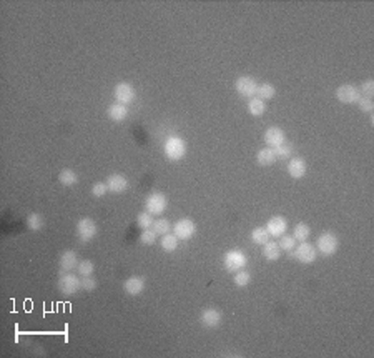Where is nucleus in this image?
Instances as JSON below:
<instances>
[{"instance_id": "1", "label": "nucleus", "mask_w": 374, "mask_h": 358, "mask_svg": "<svg viewBox=\"0 0 374 358\" xmlns=\"http://www.w3.org/2000/svg\"><path fill=\"white\" fill-rule=\"evenodd\" d=\"M163 150H165L166 158L171 160V162H178V160L183 158L186 153V142L181 137L171 135V137L165 140Z\"/></svg>"}, {"instance_id": "2", "label": "nucleus", "mask_w": 374, "mask_h": 358, "mask_svg": "<svg viewBox=\"0 0 374 358\" xmlns=\"http://www.w3.org/2000/svg\"><path fill=\"white\" fill-rule=\"evenodd\" d=\"M57 288L62 295L65 297H72L82 288V278L79 275H74L70 272H64L60 275L59 282H57Z\"/></svg>"}, {"instance_id": "3", "label": "nucleus", "mask_w": 374, "mask_h": 358, "mask_svg": "<svg viewBox=\"0 0 374 358\" xmlns=\"http://www.w3.org/2000/svg\"><path fill=\"white\" fill-rule=\"evenodd\" d=\"M339 248V240H337L336 233L332 232H323L318 237V242H316V250H318L321 255L324 257H331L334 255Z\"/></svg>"}, {"instance_id": "4", "label": "nucleus", "mask_w": 374, "mask_h": 358, "mask_svg": "<svg viewBox=\"0 0 374 358\" xmlns=\"http://www.w3.org/2000/svg\"><path fill=\"white\" fill-rule=\"evenodd\" d=\"M248 263V258H246V253L241 252V250H230L225 253V257H223V265L228 270V272L235 273L238 270H243L246 267Z\"/></svg>"}, {"instance_id": "5", "label": "nucleus", "mask_w": 374, "mask_h": 358, "mask_svg": "<svg viewBox=\"0 0 374 358\" xmlns=\"http://www.w3.org/2000/svg\"><path fill=\"white\" fill-rule=\"evenodd\" d=\"M98 233V227L95 224V220H92L90 217H85V219L79 220L77 224V237L82 243H87L93 240Z\"/></svg>"}, {"instance_id": "6", "label": "nucleus", "mask_w": 374, "mask_h": 358, "mask_svg": "<svg viewBox=\"0 0 374 358\" xmlns=\"http://www.w3.org/2000/svg\"><path fill=\"white\" fill-rule=\"evenodd\" d=\"M166 205H168V200L162 192H153L145 200V209L152 215H162L166 210Z\"/></svg>"}, {"instance_id": "7", "label": "nucleus", "mask_w": 374, "mask_h": 358, "mask_svg": "<svg viewBox=\"0 0 374 358\" xmlns=\"http://www.w3.org/2000/svg\"><path fill=\"white\" fill-rule=\"evenodd\" d=\"M294 258L301 263H306V265H309V263H313L316 258H318V250H316L314 245H311L309 242H301L299 245L294 247Z\"/></svg>"}, {"instance_id": "8", "label": "nucleus", "mask_w": 374, "mask_h": 358, "mask_svg": "<svg viewBox=\"0 0 374 358\" xmlns=\"http://www.w3.org/2000/svg\"><path fill=\"white\" fill-rule=\"evenodd\" d=\"M336 98L341 103H347V105H351V103H357V100L361 98V92H359V89H357L356 85L342 84V85H339L336 89Z\"/></svg>"}, {"instance_id": "9", "label": "nucleus", "mask_w": 374, "mask_h": 358, "mask_svg": "<svg viewBox=\"0 0 374 358\" xmlns=\"http://www.w3.org/2000/svg\"><path fill=\"white\" fill-rule=\"evenodd\" d=\"M235 89L241 97L253 98V97H256L258 82L254 80L253 77H240V79H236L235 82Z\"/></svg>"}, {"instance_id": "10", "label": "nucleus", "mask_w": 374, "mask_h": 358, "mask_svg": "<svg viewBox=\"0 0 374 358\" xmlns=\"http://www.w3.org/2000/svg\"><path fill=\"white\" fill-rule=\"evenodd\" d=\"M113 95H115V100L118 103L128 105V103H132L135 100V97H137V90H135V87L132 84H128V82H120V84H117Z\"/></svg>"}, {"instance_id": "11", "label": "nucleus", "mask_w": 374, "mask_h": 358, "mask_svg": "<svg viewBox=\"0 0 374 358\" xmlns=\"http://www.w3.org/2000/svg\"><path fill=\"white\" fill-rule=\"evenodd\" d=\"M173 232L178 240H190L196 233V225L190 219H180L173 227Z\"/></svg>"}, {"instance_id": "12", "label": "nucleus", "mask_w": 374, "mask_h": 358, "mask_svg": "<svg viewBox=\"0 0 374 358\" xmlns=\"http://www.w3.org/2000/svg\"><path fill=\"white\" fill-rule=\"evenodd\" d=\"M266 230H268V233L271 237H276L278 238V237H281V235H284V233H286V230H288V222L281 215L271 217V219L268 220V224H266Z\"/></svg>"}, {"instance_id": "13", "label": "nucleus", "mask_w": 374, "mask_h": 358, "mask_svg": "<svg viewBox=\"0 0 374 358\" xmlns=\"http://www.w3.org/2000/svg\"><path fill=\"white\" fill-rule=\"evenodd\" d=\"M264 142H266V147L276 148L281 143L286 142V133L279 127H269L268 130L264 132Z\"/></svg>"}, {"instance_id": "14", "label": "nucleus", "mask_w": 374, "mask_h": 358, "mask_svg": "<svg viewBox=\"0 0 374 358\" xmlns=\"http://www.w3.org/2000/svg\"><path fill=\"white\" fill-rule=\"evenodd\" d=\"M200 321L205 328H216L221 321V313L216 308H206L200 315Z\"/></svg>"}, {"instance_id": "15", "label": "nucleus", "mask_w": 374, "mask_h": 358, "mask_svg": "<svg viewBox=\"0 0 374 358\" xmlns=\"http://www.w3.org/2000/svg\"><path fill=\"white\" fill-rule=\"evenodd\" d=\"M123 290H125V293L132 295V297H137V295H140L145 290V280L142 277H137V275L128 277L123 283Z\"/></svg>"}, {"instance_id": "16", "label": "nucleus", "mask_w": 374, "mask_h": 358, "mask_svg": "<svg viewBox=\"0 0 374 358\" xmlns=\"http://www.w3.org/2000/svg\"><path fill=\"white\" fill-rule=\"evenodd\" d=\"M306 170H308V165H306V160L301 157H294L289 160L288 163V173L293 178H303L306 175Z\"/></svg>"}, {"instance_id": "17", "label": "nucleus", "mask_w": 374, "mask_h": 358, "mask_svg": "<svg viewBox=\"0 0 374 358\" xmlns=\"http://www.w3.org/2000/svg\"><path fill=\"white\" fill-rule=\"evenodd\" d=\"M107 187L108 192H112V194H122L128 189V180L120 173H113L107 178Z\"/></svg>"}, {"instance_id": "18", "label": "nucleus", "mask_w": 374, "mask_h": 358, "mask_svg": "<svg viewBox=\"0 0 374 358\" xmlns=\"http://www.w3.org/2000/svg\"><path fill=\"white\" fill-rule=\"evenodd\" d=\"M59 263H60V268H62V272H72L74 268H77L79 267V255L74 252V250H65L64 253L60 255V260H59Z\"/></svg>"}, {"instance_id": "19", "label": "nucleus", "mask_w": 374, "mask_h": 358, "mask_svg": "<svg viewBox=\"0 0 374 358\" xmlns=\"http://www.w3.org/2000/svg\"><path fill=\"white\" fill-rule=\"evenodd\" d=\"M107 113H108V117H110L113 122H123L125 118L128 117V108H127V105H123V103L115 102V103H112V105L108 107Z\"/></svg>"}, {"instance_id": "20", "label": "nucleus", "mask_w": 374, "mask_h": 358, "mask_svg": "<svg viewBox=\"0 0 374 358\" xmlns=\"http://www.w3.org/2000/svg\"><path fill=\"white\" fill-rule=\"evenodd\" d=\"M276 153H274V148L271 147H264L256 153V162L261 165V167H268V165H273L276 162Z\"/></svg>"}, {"instance_id": "21", "label": "nucleus", "mask_w": 374, "mask_h": 358, "mask_svg": "<svg viewBox=\"0 0 374 358\" xmlns=\"http://www.w3.org/2000/svg\"><path fill=\"white\" fill-rule=\"evenodd\" d=\"M263 257L269 262H276L278 258L281 257V248H279L276 242L269 240L268 243H264L263 245Z\"/></svg>"}, {"instance_id": "22", "label": "nucleus", "mask_w": 374, "mask_h": 358, "mask_svg": "<svg viewBox=\"0 0 374 358\" xmlns=\"http://www.w3.org/2000/svg\"><path fill=\"white\" fill-rule=\"evenodd\" d=\"M248 112L251 113L253 117H261L263 113L266 112V103H264V100H261V98H258V97L249 98Z\"/></svg>"}, {"instance_id": "23", "label": "nucleus", "mask_w": 374, "mask_h": 358, "mask_svg": "<svg viewBox=\"0 0 374 358\" xmlns=\"http://www.w3.org/2000/svg\"><path fill=\"white\" fill-rule=\"evenodd\" d=\"M269 233H268V230H266V227H258V228H254V230L251 232V240H253V243H256V245H264V243H268L269 242Z\"/></svg>"}, {"instance_id": "24", "label": "nucleus", "mask_w": 374, "mask_h": 358, "mask_svg": "<svg viewBox=\"0 0 374 358\" xmlns=\"http://www.w3.org/2000/svg\"><path fill=\"white\" fill-rule=\"evenodd\" d=\"M59 180H60V184H62V185H65V187H74V185L77 184V182H79V175H77L72 168H65V170H62V172H60Z\"/></svg>"}, {"instance_id": "25", "label": "nucleus", "mask_w": 374, "mask_h": 358, "mask_svg": "<svg viewBox=\"0 0 374 358\" xmlns=\"http://www.w3.org/2000/svg\"><path fill=\"white\" fill-rule=\"evenodd\" d=\"M274 95H276V89H274L273 84L258 85V90H256V97L258 98H261V100H271Z\"/></svg>"}, {"instance_id": "26", "label": "nucleus", "mask_w": 374, "mask_h": 358, "mask_svg": "<svg viewBox=\"0 0 374 358\" xmlns=\"http://www.w3.org/2000/svg\"><path fill=\"white\" fill-rule=\"evenodd\" d=\"M160 245H162L165 252H175L178 248V238H176L175 233H166V235L162 237Z\"/></svg>"}, {"instance_id": "27", "label": "nucleus", "mask_w": 374, "mask_h": 358, "mask_svg": "<svg viewBox=\"0 0 374 358\" xmlns=\"http://www.w3.org/2000/svg\"><path fill=\"white\" fill-rule=\"evenodd\" d=\"M293 233H294L293 237H294L296 242H306L309 238V235H311V228H309V225H306V224L301 222V224H298L294 227Z\"/></svg>"}, {"instance_id": "28", "label": "nucleus", "mask_w": 374, "mask_h": 358, "mask_svg": "<svg viewBox=\"0 0 374 358\" xmlns=\"http://www.w3.org/2000/svg\"><path fill=\"white\" fill-rule=\"evenodd\" d=\"M233 282H235L236 287H248L249 282H251V273L246 272L245 268L243 270H238V272H235V277H233Z\"/></svg>"}, {"instance_id": "29", "label": "nucleus", "mask_w": 374, "mask_h": 358, "mask_svg": "<svg viewBox=\"0 0 374 358\" xmlns=\"http://www.w3.org/2000/svg\"><path fill=\"white\" fill-rule=\"evenodd\" d=\"M152 230L157 233V235H166V233H170V230H171V224L166 219H158V220H155L153 222V225H152Z\"/></svg>"}, {"instance_id": "30", "label": "nucleus", "mask_w": 374, "mask_h": 358, "mask_svg": "<svg viewBox=\"0 0 374 358\" xmlns=\"http://www.w3.org/2000/svg\"><path fill=\"white\" fill-rule=\"evenodd\" d=\"M44 225H45L44 217H42L40 214H30L27 217V227L30 228V230L39 232V230H42V228H44Z\"/></svg>"}, {"instance_id": "31", "label": "nucleus", "mask_w": 374, "mask_h": 358, "mask_svg": "<svg viewBox=\"0 0 374 358\" xmlns=\"http://www.w3.org/2000/svg\"><path fill=\"white\" fill-rule=\"evenodd\" d=\"M153 215L148 214V212H142V214H138L137 217V225L142 228V230H148V228H152L153 225Z\"/></svg>"}, {"instance_id": "32", "label": "nucleus", "mask_w": 374, "mask_h": 358, "mask_svg": "<svg viewBox=\"0 0 374 358\" xmlns=\"http://www.w3.org/2000/svg\"><path fill=\"white\" fill-rule=\"evenodd\" d=\"M281 240H279V248L281 250H284V252H293L294 250V247H296V240H294V237L293 235H281L279 237Z\"/></svg>"}, {"instance_id": "33", "label": "nucleus", "mask_w": 374, "mask_h": 358, "mask_svg": "<svg viewBox=\"0 0 374 358\" xmlns=\"http://www.w3.org/2000/svg\"><path fill=\"white\" fill-rule=\"evenodd\" d=\"M77 270H79L80 277H92L93 270H95V265H93L92 260H82L79 263V267H77Z\"/></svg>"}, {"instance_id": "34", "label": "nucleus", "mask_w": 374, "mask_h": 358, "mask_svg": "<svg viewBox=\"0 0 374 358\" xmlns=\"http://www.w3.org/2000/svg\"><path fill=\"white\" fill-rule=\"evenodd\" d=\"M274 153H276V158H281V160H286L289 158L291 155H293V147H291L289 143H281L279 147L274 148Z\"/></svg>"}, {"instance_id": "35", "label": "nucleus", "mask_w": 374, "mask_h": 358, "mask_svg": "<svg viewBox=\"0 0 374 358\" xmlns=\"http://www.w3.org/2000/svg\"><path fill=\"white\" fill-rule=\"evenodd\" d=\"M157 233H155L152 228H148V230H143L140 233V242L143 243V245H153L155 242H157Z\"/></svg>"}, {"instance_id": "36", "label": "nucleus", "mask_w": 374, "mask_h": 358, "mask_svg": "<svg viewBox=\"0 0 374 358\" xmlns=\"http://www.w3.org/2000/svg\"><path fill=\"white\" fill-rule=\"evenodd\" d=\"M92 194L93 197H97V199H102L103 195L108 194V187H107V182H98L92 187Z\"/></svg>"}, {"instance_id": "37", "label": "nucleus", "mask_w": 374, "mask_h": 358, "mask_svg": "<svg viewBox=\"0 0 374 358\" xmlns=\"http://www.w3.org/2000/svg\"><path fill=\"white\" fill-rule=\"evenodd\" d=\"M359 92H361V95H362V97L372 98V95H374V80H366L364 84L361 85Z\"/></svg>"}, {"instance_id": "38", "label": "nucleus", "mask_w": 374, "mask_h": 358, "mask_svg": "<svg viewBox=\"0 0 374 358\" xmlns=\"http://www.w3.org/2000/svg\"><path fill=\"white\" fill-rule=\"evenodd\" d=\"M357 107L361 108V112H366V113H371L374 110V103L371 98H366V97H361L359 100H357Z\"/></svg>"}, {"instance_id": "39", "label": "nucleus", "mask_w": 374, "mask_h": 358, "mask_svg": "<svg viewBox=\"0 0 374 358\" xmlns=\"http://www.w3.org/2000/svg\"><path fill=\"white\" fill-rule=\"evenodd\" d=\"M98 282L93 277H82V290H87V292H92V290L97 288Z\"/></svg>"}]
</instances>
